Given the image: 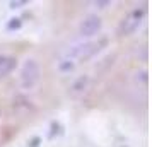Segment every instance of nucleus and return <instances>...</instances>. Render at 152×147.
Returning <instances> with one entry per match:
<instances>
[{
    "label": "nucleus",
    "instance_id": "1",
    "mask_svg": "<svg viewBox=\"0 0 152 147\" xmlns=\"http://www.w3.org/2000/svg\"><path fill=\"white\" fill-rule=\"evenodd\" d=\"M22 86L24 87H33V86L39 80V67L36 65V62L29 60L26 65H24V70H22V75H21Z\"/></svg>",
    "mask_w": 152,
    "mask_h": 147
},
{
    "label": "nucleus",
    "instance_id": "2",
    "mask_svg": "<svg viewBox=\"0 0 152 147\" xmlns=\"http://www.w3.org/2000/svg\"><path fill=\"white\" fill-rule=\"evenodd\" d=\"M99 28H101V21H99V17H96V15H89V17L80 24V33L86 34V36H92V34H96L97 31H99Z\"/></svg>",
    "mask_w": 152,
    "mask_h": 147
},
{
    "label": "nucleus",
    "instance_id": "3",
    "mask_svg": "<svg viewBox=\"0 0 152 147\" xmlns=\"http://www.w3.org/2000/svg\"><path fill=\"white\" fill-rule=\"evenodd\" d=\"M140 17H142V12H133V14H130L123 21L121 28H120V33H121V34L133 33V31L138 28V24H140Z\"/></svg>",
    "mask_w": 152,
    "mask_h": 147
},
{
    "label": "nucleus",
    "instance_id": "4",
    "mask_svg": "<svg viewBox=\"0 0 152 147\" xmlns=\"http://www.w3.org/2000/svg\"><path fill=\"white\" fill-rule=\"evenodd\" d=\"M15 67V60L10 58V56H5V55H0V77L10 74Z\"/></svg>",
    "mask_w": 152,
    "mask_h": 147
}]
</instances>
